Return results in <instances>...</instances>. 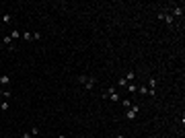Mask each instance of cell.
<instances>
[{
    "label": "cell",
    "instance_id": "1",
    "mask_svg": "<svg viewBox=\"0 0 185 138\" xmlns=\"http://www.w3.org/2000/svg\"><path fill=\"white\" fill-rule=\"evenodd\" d=\"M78 83H80L87 91H92L95 85H97V78H95V76H89V74H80V76H78Z\"/></svg>",
    "mask_w": 185,
    "mask_h": 138
},
{
    "label": "cell",
    "instance_id": "2",
    "mask_svg": "<svg viewBox=\"0 0 185 138\" xmlns=\"http://www.w3.org/2000/svg\"><path fill=\"white\" fill-rule=\"evenodd\" d=\"M103 97H105V99H109V101H113V103L121 101V97H119V93H117V89H115V87H109V89H105Z\"/></svg>",
    "mask_w": 185,
    "mask_h": 138
},
{
    "label": "cell",
    "instance_id": "3",
    "mask_svg": "<svg viewBox=\"0 0 185 138\" xmlns=\"http://www.w3.org/2000/svg\"><path fill=\"white\" fill-rule=\"evenodd\" d=\"M158 19H160V21H165V23H167V25H169V27H175V23H177V21H175V19H173V17H171V12H169V10H167V8H165V10H160V12H158Z\"/></svg>",
    "mask_w": 185,
    "mask_h": 138
},
{
    "label": "cell",
    "instance_id": "4",
    "mask_svg": "<svg viewBox=\"0 0 185 138\" xmlns=\"http://www.w3.org/2000/svg\"><path fill=\"white\" fill-rule=\"evenodd\" d=\"M138 113H140V105H138V103H132V107H128V109H126V118H128V120H132V122L138 118Z\"/></svg>",
    "mask_w": 185,
    "mask_h": 138
},
{
    "label": "cell",
    "instance_id": "5",
    "mask_svg": "<svg viewBox=\"0 0 185 138\" xmlns=\"http://www.w3.org/2000/svg\"><path fill=\"white\" fill-rule=\"evenodd\" d=\"M169 12H171V17L177 21V19H183V4L181 6H171V8H167Z\"/></svg>",
    "mask_w": 185,
    "mask_h": 138
},
{
    "label": "cell",
    "instance_id": "6",
    "mask_svg": "<svg viewBox=\"0 0 185 138\" xmlns=\"http://www.w3.org/2000/svg\"><path fill=\"white\" fill-rule=\"evenodd\" d=\"M148 95H150V97L156 95V78H150V81H148Z\"/></svg>",
    "mask_w": 185,
    "mask_h": 138
},
{
    "label": "cell",
    "instance_id": "7",
    "mask_svg": "<svg viewBox=\"0 0 185 138\" xmlns=\"http://www.w3.org/2000/svg\"><path fill=\"white\" fill-rule=\"evenodd\" d=\"M8 85H10V76H8V74H2V76H0V87L4 89V87H8Z\"/></svg>",
    "mask_w": 185,
    "mask_h": 138
},
{
    "label": "cell",
    "instance_id": "8",
    "mask_svg": "<svg viewBox=\"0 0 185 138\" xmlns=\"http://www.w3.org/2000/svg\"><path fill=\"white\" fill-rule=\"evenodd\" d=\"M126 89H128V93H132V95H136V93H138V85H134V83H130V85H128Z\"/></svg>",
    "mask_w": 185,
    "mask_h": 138
},
{
    "label": "cell",
    "instance_id": "9",
    "mask_svg": "<svg viewBox=\"0 0 185 138\" xmlns=\"http://www.w3.org/2000/svg\"><path fill=\"white\" fill-rule=\"evenodd\" d=\"M10 21H12V15H10V12H6V15L2 17V25H10Z\"/></svg>",
    "mask_w": 185,
    "mask_h": 138
},
{
    "label": "cell",
    "instance_id": "10",
    "mask_svg": "<svg viewBox=\"0 0 185 138\" xmlns=\"http://www.w3.org/2000/svg\"><path fill=\"white\" fill-rule=\"evenodd\" d=\"M10 39H12V41L21 39V31H17V29H14V31H10Z\"/></svg>",
    "mask_w": 185,
    "mask_h": 138
},
{
    "label": "cell",
    "instance_id": "11",
    "mask_svg": "<svg viewBox=\"0 0 185 138\" xmlns=\"http://www.w3.org/2000/svg\"><path fill=\"white\" fill-rule=\"evenodd\" d=\"M128 83H134V78H136V72H126V76H124Z\"/></svg>",
    "mask_w": 185,
    "mask_h": 138
},
{
    "label": "cell",
    "instance_id": "12",
    "mask_svg": "<svg viewBox=\"0 0 185 138\" xmlns=\"http://www.w3.org/2000/svg\"><path fill=\"white\" fill-rule=\"evenodd\" d=\"M138 93L142 95V97H144V95H148V87H146V85H140V87H138Z\"/></svg>",
    "mask_w": 185,
    "mask_h": 138
},
{
    "label": "cell",
    "instance_id": "13",
    "mask_svg": "<svg viewBox=\"0 0 185 138\" xmlns=\"http://www.w3.org/2000/svg\"><path fill=\"white\" fill-rule=\"evenodd\" d=\"M21 39H25V41H31V39H33V35H31V33H21Z\"/></svg>",
    "mask_w": 185,
    "mask_h": 138
},
{
    "label": "cell",
    "instance_id": "14",
    "mask_svg": "<svg viewBox=\"0 0 185 138\" xmlns=\"http://www.w3.org/2000/svg\"><path fill=\"white\" fill-rule=\"evenodd\" d=\"M121 105L128 109V107H132V101H130V99H121Z\"/></svg>",
    "mask_w": 185,
    "mask_h": 138
},
{
    "label": "cell",
    "instance_id": "15",
    "mask_svg": "<svg viewBox=\"0 0 185 138\" xmlns=\"http://www.w3.org/2000/svg\"><path fill=\"white\" fill-rule=\"evenodd\" d=\"M117 85H119V87H128V85H130V83H128V81H126V78H124V76H121V78H119V83H117Z\"/></svg>",
    "mask_w": 185,
    "mask_h": 138
},
{
    "label": "cell",
    "instance_id": "16",
    "mask_svg": "<svg viewBox=\"0 0 185 138\" xmlns=\"http://www.w3.org/2000/svg\"><path fill=\"white\" fill-rule=\"evenodd\" d=\"M8 107H10V105H8V101H2V103H0V109H2V111H6Z\"/></svg>",
    "mask_w": 185,
    "mask_h": 138
},
{
    "label": "cell",
    "instance_id": "17",
    "mask_svg": "<svg viewBox=\"0 0 185 138\" xmlns=\"http://www.w3.org/2000/svg\"><path fill=\"white\" fill-rule=\"evenodd\" d=\"M31 134H33V136H37V134H39V128H37V126H33V130H31Z\"/></svg>",
    "mask_w": 185,
    "mask_h": 138
},
{
    "label": "cell",
    "instance_id": "18",
    "mask_svg": "<svg viewBox=\"0 0 185 138\" xmlns=\"http://www.w3.org/2000/svg\"><path fill=\"white\" fill-rule=\"evenodd\" d=\"M21 138H33V134H31V132H23V136Z\"/></svg>",
    "mask_w": 185,
    "mask_h": 138
},
{
    "label": "cell",
    "instance_id": "19",
    "mask_svg": "<svg viewBox=\"0 0 185 138\" xmlns=\"http://www.w3.org/2000/svg\"><path fill=\"white\" fill-rule=\"evenodd\" d=\"M115 138H126V136H124V134H117V136H115Z\"/></svg>",
    "mask_w": 185,
    "mask_h": 138
},
{
    "label": "cell",
    "instance_id": "20",
    "mask_svg": "<svg viewBox=\"0 0 185 138\" xmlns=\"http://www.w3.org/2000/svg\"><path fill=\"white\" fill-rule=\"evenodd\" d=\"M58 138H66V136H64V134H60V136H58Z\"/></svg>",
    "mask_w": 185,
    "mask_h": 138
},
{
    "label": "cell",
    "instance_id": "21",
    "mask_svg": "<svg viewBox=\"0 0 185 138\" xmlns=\"http://www.w3.org/2000/svg\"><path fill=\"white\" fill-rule=\"evenodd\" d=\"M0 47H2V44H0Z\"/></svg>",
    "mask_w": 185,
    "mask_h": 138
}]
</instances>
